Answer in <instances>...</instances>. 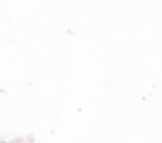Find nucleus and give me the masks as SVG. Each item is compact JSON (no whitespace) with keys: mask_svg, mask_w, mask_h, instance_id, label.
Wrapping results in <instances>:
<instances>
[]
</instances>
